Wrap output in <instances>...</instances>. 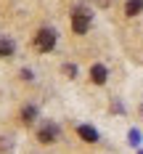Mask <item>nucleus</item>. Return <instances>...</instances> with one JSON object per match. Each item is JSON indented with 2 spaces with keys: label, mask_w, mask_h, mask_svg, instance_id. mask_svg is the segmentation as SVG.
<instances>
[{
  "label": "nucleus",
  "mask_w": 143,
  "mask_h": 154,
  "mask_svg": "<svg viewBox=\"0 0 143 154\" xmlns=\"http://www.w3.org/2000/svg\"><path fill=\"white\" fill-rule=\"evenodd\" d=\"M34 45L40 48V51H50V48L56 45V32L53 29H43L37 37H34Z\"/></svg>",
  "instance_id": "nucleus-1"
},
{
  "label": "nucleus",
  "mask_w": 143,
  "mask_h": 154,
  "mask_svg": "<svg viewBox=\"0 0 143 154\" xmlns=\"http://www.w3.org/2000/svg\"><path fill=\"white\" fill-rule=\"evenodd\" d=\"M125 11H127V16H135V14H141V11H143V0H130Z\"/></svg>",
  "instance_id": "nucleus-6"
},
{
  "label": "nucleus",
  "mask_w": 143,
  "mask_h": 154,
  "mask_svg": "<svg viewBox=\"0 0 143 154\" xmlns=\"http://www.w3.org/2000/svg\"><path fill=\"white\" fill-rule=\"evenodd\" d=\"M90 77H93V82H95V85H103V82H106V77H109V72H106V66L95 64L93 69H90Z\"/></svg>",
  "instance_id": "nucleus-4"
},
{
  "label": "nucleus",
  "mask_w": 143,
  "mask_h": 154,
  "mask_svg": "<svg viewBox=\"0 0 143 154\" xmlns=\"http://www.w3.org/2000/svg\"><path fill=\"white\" fill-rule=\"evenodd\" d=\"M11 53H13V43L5 40V37H0V56H11Z\"/></svg>",
  "instance_id": "nucleus-7"
},
{
  "label": "nucleus",
  "mask_w": 143,
  "mask_h": 154,
  "mask_svg": "<svg viewBox=\"0 0 143 154\" xmlns=\"http://www.w3.org/2000/svg\"><path fill=\"white\" fill-rule=\"evenodd\" d=\"M56 136H58V128H56V125H43L40 133H37V138L43 141V143H53Z\"/></svg>",
  "instance_id": "nucleus-3"
},
{
  "label": "nucleus",
  "mask_w": 143,
  "mask_h": 154,
  "mask_svg": "<svg viewBox=\"0 0 143 154\" xmlns=\"http://www.w3.org/2000/svg\"><path fill=\"white\" fill-rule=\"evenodd\" d=\"M111 0H98V5H109Z\"/></svg>",
  "instance_id": "nucleus-9"
},
{
  "label": "nucleus",
  "mask_w": 143,
  "mask_h": 154,
  "mask_svg": "<svg viewBox=\"0 0 143 154\" xmlns=\"http://www.w3.org/2000/svg\"><path fill=\"white\" fill-rule=\"evenodd\" d=\"M34 114H37V112H34L32 106H27V109H24V122H32V120H34Z\"/></svg>",
  "instance_id": "nucleus-8"
},
{
  "label": "nucleus",
  "mask_w": 143,
  "mask_h": 154,
  "mask_svg": "<svg viewBox=\"0 0 143 154\" xmlns=\"http://www.w3.org/2000/svg\"><path fill=\"white\" fill-rule=\"evenodd\" d=\"M88 27H90V16L85 14V11H74V16H72V29L77 32V35H85Z\"/></svg>",
  "instance_id": "nucleus-2"
},
{
  "label": "nucleus",
  "mask_w": 143,
  "mask_h": 154,
  "mask_svg": "<svg viewBox=\"0 0 143 154\" xmlns=\"http://www.w3.org/2000/svg\"><path fill=\"white\" fill-rule=\"evenodd\" d=\"M77 133H79V138H82V141H88V143H95V141H98V133H95L90 125H79V128H77Z\"/></svg>",
  "instance_id": "nucleus-5"
}]
</instances>
